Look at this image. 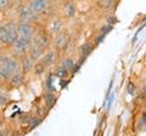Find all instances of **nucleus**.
I'll list each match as a JSON object with an SVG mask.
<instances>
[{"instance_id": "obj_9", "label": "nucleus", "mask_w": 146, "mask_h": 136, "mask_svg": "<svg viewBox=\"0 0 146 136\" xmlns=\"http://www.w3.org/2000/svg\"><path fill=\"white\" fill-rule=\"evenodd\" d=\"M26 74H23L21 71L16 72V73L11 74V77L9 78L7 83H6V86L7 90H12V89H18L21 86H23L25 81H26Z\"/></svg>"}, {"instance_id": "obj_1", "label": "nucleus", "mask_w": 146, "mask_h": 136, "mask_svg": "<svg viewBox=\"0 0 146 136\" xmlns=\"http://www.w3.org/2000/svg\"><path fill=\"white\" fill-rule=\"evenodd\" d=\"M15 11H16L17 21H27V22H32V23L36 26H44L43 23L44 16L35 12L34 10H32L27 3L15 6Z\"/></svg>"}, {"instance_id": "obj_3", "label": "nucleus", "mask_w": 146, "mask_h": 136, "mask_svg": "<svg viewBox=\"0 0 146 136\" xmlns=\"http://www.w3.org/2000/svg\"><path fill=\"white\" fill-rule=\"evenodd\" d=\"M32 44V39L25 38L18 35L17 39L11 44V46L9 48V52L11 53L12 56H15L17 58H20L21 56H23L28 51V48L31 46Z\"/></svg>"}, {"instance_id": "obj_8", "label": "nucleus", "mask_w": 146, "mask_h": 136, "mask_svg": "<svg viewBox=\"0 0 146 136\" xmlns=\"http://www.w3.org/2000/svg\"><path fill=\"white\" fill-rule=\"evenodd\" d=\"M58 58H60V52H58L56 49H54L51 46V48H49L48 50H45V52H44V55H43V57H42V60L40 61H42L48 68H50L58 61Z\"/></svg>"}, {"instance_id": "obj_2", "label": "nucleus", "mask_w": 146, "mask_h": 136, "mask_svg": "<svg viewBox=\"0 0 146 136\" xmlns=\"http://www.w3.org/2000/svg\"><path fill=\"white\" fill-rule=\"evenodd\" d=\"M32 43L45 50H48L52 45V35L48 32L45 26H38L33 38H32Z\"/></svg>"}, {"instance_id": "obj_12", "label": "nucleus", "mask_w": 146, "mask_h": 136, "mask_svg": "<svg viewBox=\"0 0 146 136\" xmlns=\"http://www.w3.org/2000/svg\"><path fill=\"white\" fill-rule=\"evenodd\" d=\"M58 65L62 66L63 68H66L67 71H70L71 73H74V69L78 68V65L76 63V61L70 56H65L61 60H58Z\"/></svg>"}, {"instance_id": "obj_21", "label": "nucleus", "mask_w": 146, "mask_h": 136, "mask_svg": "<svg viewBox=\"0 0 146 136\" xmlns=\"http://www.w3.org/2000/svg\"><path fill=\"white\" fill-rule=\"evenodd\" d=\"M144 110L146 111V100H145V102H144Z\"/></svg>"}, {"instance_id": "obj_4", "label": "nucleus", "mask_w": 146, "mask_h": 136, "mask_svg": "<svg viewBox=\"0 0 146 136\" xmlns=\"http://www.w3.org/2000/svg\"><path fill=\"white\" fill-rule=\"evenodd\" d=\"M60 16L63 20H72L77 15V3L76 0H62L60 5Z\"/></svg>"}, {"instance_id": "obj_11", "label": "nucleus", "mask_w": 146, "mask_h": 136, "mask_svg": "<svg viewBox=\"0 0 146 136\" xmlns=\"http://www.w3.org/2000/svg\"><path fill=\"white\" fill-rule=\"evenodd\" d=\"M44 52H45V49L40 48V46H38V45H35V44L32 43V44H31V46L28 48L27 55H28L34 62H38V61L42 60V57H43V55H44Z\"/></svg>"}, {"instance_id": "obj_20", "label": "nucleus", "mask_w": 146, "mask_h": 136, "mask_svg": "<svg viewBox=\"0 0 146 136\" xmlns=\"http://www.w3.org/2000/svg\"><path fill=\"white\" fill-rule=\"evenodd\" d=\"M3 124H4V117H3L1 108H0V126H3Z\"/></svg>"}, {"instance_id": "obj_18", "label": "nucleus", "mask_w": 146, "mask_h": 136, "mask_svg": "<svg viewBox=\"0 0 146 136\" xmlns=\"http://www.w3.org/2000/svg\"><path fill=\"white\" fill-rule=\"evenodd\" d=\"M40 123H42V119L40 118H38L36 116H34V118H31V121H29V125H31V130L33 129V128H35V126H38Z\"/></svg>"}, {"instance_id": "obj_19", "label": "nucleus", "mask_w": 146, "mask_h": 136, "mask_svg": "<svg viewBox=\"0 0 146 136\" xmlns=\"http://www.w3.org/2000/svg\"><path fill=\"white\" fill-rule=\"evenodd\" d=\"M12 1H13V5L17 6V5H21V4L28 3V0H12Z\"/></svg>"}, {"instance_id": "obj_14", "label": "nucleus", "mask_w": 146, "mask_h": 136, "mask_svg": "<svg viewBox=\"0 0 146 136\" xmlns=\"http://www.w3.org/2000/svg\"><path fill=\"white\" fill-rule=\"evenodd\" d=\"M10 102H11V96H10L9 90L1 89V90H0V108L6 107Z\"/></svg>"}, {"instance_id": "obj_7", "label": "nucleus", "mask_w": 146, "mask_h": 136, "mask_svg": "<svg viewBox=\"0 0 146 136\" xmlns=\"http://www.w3.org/2000/svg\"><path fill=\"white\" fill-rule=\"evenodd\" d=\"M36 28H38V26L32 23V22L17 21V32H18V35H21V37L32 39L34 33H35Z\"/></svg>"}, {"instance_id": "obj_6", "label": "nucleus", "mask_w": 146, "mask_h": 136, "mask_svg": "<svg viewBox=\"0 0 146 136\" xmlns=\"http://www.w3.org/2000/svg\"><path fill=\"white\" fill-rule=\"evenodd\" d=\"M45 28H46L49 33L54 37L55 34L60 33V32H62L63 28H65V22H63V18L61 16H51L48 20L46 24H45Z\"/></svg>"}, {"instance_id": "obj_13", "label": "nucleus", "mask_w": 146, "mask_h": 136, "mask_svg": "<svg viewBox=\"0 0 146 136\" xmlns=\"http://www.w3.org/2000/svg\"><path fill=\"white\" fill-rule=\"evenodd\" d=\"M94 46H95V44L93 42H90V40H86L84 44H82L80 50H79V57H80V60H85V58L91 53V51L94 50Z\"/></svg>"}, {"instance_id": "obj_16", "label": "nucleus", "mask_w": 146, "mask_h": 136, "mask_svg": "<svg viewBox=\"0 0 146 136\" xmlns=\"http://www.w3.org/2000/svg\"><path fill=\"white\" fill-rule=\"evenodd\" d=\"M12 7H15L12 0H0V12H9Z\"/></svg>"}, {"instance_id": "obj_5", "label": "nucleus", "mask_w": 146, "mask_h": 136, "mask_svg": "<svg viewBox=\"0 0 146 136\" xmlns=\"http://www.w3.org/2000/svg\"><path fill=\"white\" fill-rule=\"evenodd\" d=\"M68 45H70V37H68V34L66 33L65 30H62V32H60V33L55 34L52 37V45L51 46L54 49H56L60 53H62L63 51H66Z\"/></svg>"}, {"instance_id": "obj_10", "label": "nucleus", "mask_w": 146, "mask_h": 136, "mask_svg": "<svg viewBox=\"0 0 146 136\" xmlns=\"http://www.w3.org/2000/svg\"><path fill=\"white\" fill-rule=\"evenodd\" d=\"M18 61H20V71L22 72L23 74L28 75V74H32L33 73V69H34V61L32 60V58L27 55H23L18 58Z\"/></svg>"}, {"instance_id": "obj_15", "label": "nucleus", "mask_w": 146, "mask_h": 136, "mask_svg": "<svg viewBox=\"0 0 146 136\" xmlns=\"http://www.w3.org/2000/svg\"><path fill=\"white\" fill-rule=\"evenodd\" d=\"M48 71V67L44 65V63L42 61H38V62H35L34 63V69H33V74L35 75H44L45 74V72Z\"/></svg>"}, {"instance_id": "obj_17", "label": "nucleus", "mask_w": 146, "mask_h": 136, "mask_svg": "<svg viewBox=\"0 0 146 136\" xmlns=\"http://www.w3.org/2000/svg\"><path fill=\"white\" fill-rule=\"evenodd\" d=\"M70 74H71V72L70 71H67L66 68H63L62 66H60L58 65L57 67H56V69H55V75L56 77H58V78H63V79H66V78H68L70 77Z\"/></svg>"}]
</instances>
